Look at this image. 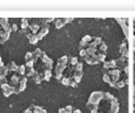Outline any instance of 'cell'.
I'll list each match as a JSON object with an SVG mask.
<instances>
[{
	"label": "cell",
	"mask_w": 135,
	"mask_h": 113,
	"mask_svg": "<svg viewBox=\"0 0 135 113\" xmlns=\"http://www.w3.org/2000/svg\"><path fill=\"white\" fill-rule=\"evenodd\" d=\"M7 68H8V72H18V68H19V66H17V64L14 63V61H11V63H8L7 65Z\"/></svg>",
	"instance_id": "cell-1"
},
{
	"label": "cell",
	"mask_w": 135,
	"mask_h": 113,
	"mask_svg": "<svg viewBox=\"0 0 135 113\" xmlns=\"http://www.w3.org/2000/svg\"><path fill=\"white\" fill-rule=\"evenodd\" d=\"M7 73H8V68H7V66H1L0 67V75H4V77H6L7 75Z\"/></svg>",
	"instance_id": "cell-2"
},
{
	"label": "cell",
	"mask_w": 135,
	"mask_h": 113,
	"mask_svg": "<svg viewBox=\"0 0 135 113\" xmlns=\"http://www.w3.org/2000/svg\"><path fill=\"white\" fill-rule=\"evenodd\" d=\"M5 84H8L7 82V78L4 75H0V85H5Z\"/></svg>",
	"instance_id": "cell-3"
}]
</instances>
